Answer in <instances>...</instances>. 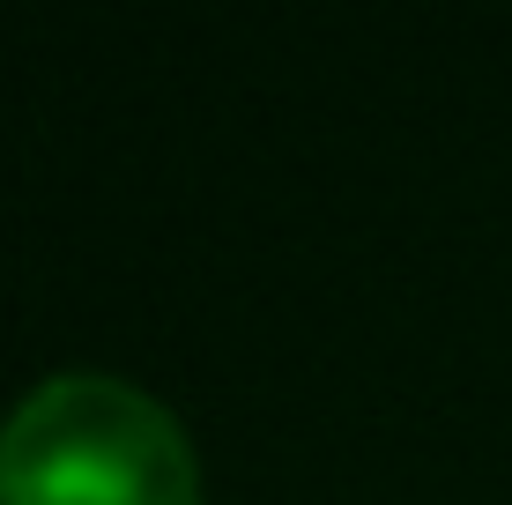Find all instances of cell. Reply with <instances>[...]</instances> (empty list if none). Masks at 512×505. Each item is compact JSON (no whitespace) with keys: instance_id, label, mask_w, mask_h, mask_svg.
I'll use <instances>...</instances> for the list:
<instances>
[{"instance_id":"obj_1","label":"cell","mask_w":512,"mask_h":505,"mask_svg":"<svg viewBox=\"0 0 512 505\" xmlns=\"http://www.w3.org/2000/svg\"><path fill=\"white\" fill-rule=\"evenodd\" d=\"M0 505H201V461L156 394L60 372L0 424Z\"/></svg>"}]
</instances>
